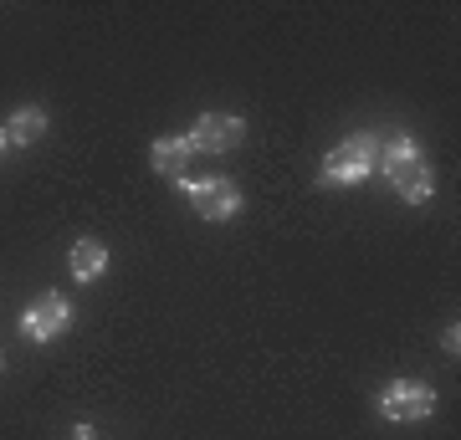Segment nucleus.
<instances>
[{"label":"nucleus","instance_id":"1","mask_svg":"<svg viewBox=\"0 0 461 440\" xmlns=\"http://www.w3.org/2000/svg\"><path fill=\"white\" fill-rule=\"evenodd\" d=\"M379 169H384V180L395 184V195H405L411 205H426L430 200V184H436V175H430L426 154L415 148V139H390V144H379Z\"/></svg>","mask_w":461,"mask_h":440},{"label":"nucleus","instance_id":"2","mask_svg":"<svg viewBox=\"0 0 461 440\" xmlns=\"http://www.w3.org/2000/svg\"><path fill=\"white\" fill-rule=\"evenodd\" d=\"M375 169H379V139L375 133H354V139H344V144L329 154L323 184H359V180H369Z\"/></svg>","mask_w":461,"mask_h":440},{"label":"nucleus","instance_id":"3","mask_svg":"<svg viewBox=\"0 0 461 440\" xmlns=\"http://www.w3.org/2000/svg\"><path fill=\"white\" fill-rule=\"evenodd\" d=\"M430 409H436V390H430L426 379H390V384L379 390V415L395 420V425L426 420Z\"/></svg>","mask_w":461,"mask_h":440},{"label":"nucleus","instance_id":"4","mask_svg":"<svg viewBox=\"0 0 461 440\" xmlns=\"http://www.w3.org/2000/svg\"><path fill=\"white\" fill-rule=\"evenodd\" d=\"M67 328H72V302H67L62 292H41L36 302H26V312H21V333L32 343L62 338Z\"/></svg>","mask_w":461,"mask_h":440},{"label":"nucleus","instance_id":"5","mask_svg":"<svg viewBox=\"0 0 461 440\" xmlns=\"http://www.w3.org/2000/svg\"><path fill=\"white\" fill-rule=\"evenodd\" d=\"M185 195H190L195 215H205V220H230V215L241 211V190H236V180H226V175H215V180H190Z\"/></svg>","mask_w":461,"mask_h":440},{"label":"nucleus","instance_id":"6","mask_svg":"<svg viewBox=\"0 0 461 440\" xmlns=\"http://www.w3.org/2000/svg\"><path fill=\"white\" fill-rule=\"evenodd\" d=\"M241 139H247V123L236 113H200V123L190 129L195 154H230Z\"/></svg>","mask_w":461,"mask_h":440},{"label":"nucleus","instance_id":"7","mask_svg":"<svg viewBox=\"0 0 461 440\" xmlns=\"http://www.w3.org/2000/svg\"><path fill=\"white\" fill-rule=\"evenodd\" d=\"M195 159V144H190V133H175V139H154L149 148V164H154V175H169V180H180L185 169Z\"/></svg>","mask_w":461,"mask_h":440},{"label":"nucleus","instance_id":"8","mask_svg":"<svg viewBox=\"0 0 461 440\" xmlns=\"http://www.w3.org/2000/svg\"><path fill=\"white\" fill-rule=\"evenodd\" d=\"M67 261H72V277L77 282H98L103 272H108V246L93 241V236H83V241L72 246V256Z\"/></svg>","mask_w":461,"mask_h":440},{"label":"nucleus","instance_id":"9","mask_svg":"<svg viewBox=\"0 0 461 440\" xmlns=\"http://www.w3.org/2000/svg\"><path fill=\"white\" fill-rule=\"evenodd\" d=\"M41 133H47V113H41V108H16L11 123H5V144L11 148H32Z\"/></svg>","mask_w":461,"mask_h":440},{"label":"nucleus","instance_id":"10","mask_svg":"<svg viewBox=\"0 0 461 440\" xmlns=\"http://www.w3.org/2000/svg\"><path fill=\"white\" fill-rule=\"evenodd\" d=\"M72 440H93V425H77V430H72Z\"/></svg>","mask_w":461,"mask_h":440},{"label":"nucleus","instance_id":"11","mask_svg":"<svg viewBox=\"0 0 461 440\" xmlns=\"http://www.w3.org/2000/svg\"><path fill=\"white\" fill-rule=\"evenodd\" d=\"M5 148H11V144H5V129H0V154H5Z\"/></svg>","mask_w":461,"mask_h":440}]
</instances>
